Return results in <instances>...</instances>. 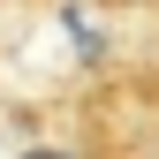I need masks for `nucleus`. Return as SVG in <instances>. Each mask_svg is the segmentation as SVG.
Returning a JSON list of instances; mask_svg holds the SVG:
<instances>
[{"label":"nucleus","instance_id":"f257e3e1","mask_svg":"<svg viewBox=\"0 0 159 159\" xmlns=\"http://www.w3.org/2000/svg\"><path fill=\"white\" fill-rule=\"evenodd\" d=\"M152 8H159V0H152Z\"/></svg>","mask_w":159,"mask_h":159}]
</instances>
